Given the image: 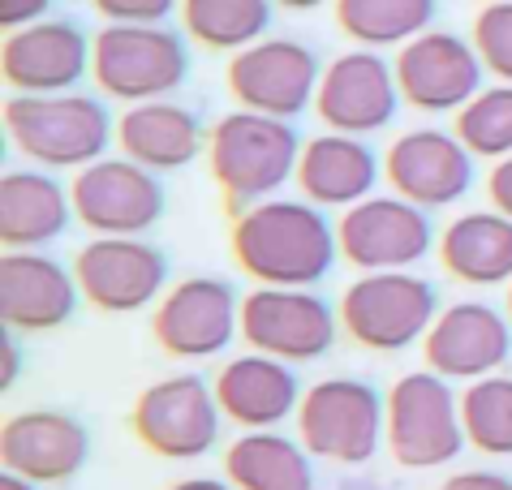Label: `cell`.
<instances>
[{"label":"cell","mask_w":512,"mask_h":490,"mask_svg":"<svg viewBox=\"0 0 512 490\" xmlns=\"http://www.w3.org/2000/svg\"><path fill=\"white\" fill-rule=\"evenodd\" d=\"M401 104L405 99L401 86H396V69L375 48H349L323 65L315 112L323 129H332V134H383L396 121Z\"/></svg>","instance_id":"5bb4252c"},{"label":"cell","mask_w":512,"mask_h":490,"mask_svg":"<svg viewBox=\"0 0 512 490\" xmlns=\"http://www.w3.org/2000/svg\"><path fill=\"white\" fill-rule=\"evenodd\" d=\"M469 43L495 82H512V0L482 5L474 26H469Z\"/></svg>","instance_id":"1f68e13d"},{"label":"cell","mask_w":512,"mask_h":490,"mask_svg":"<svg viewBox=\"0 0 512 490\" xmlns=\"http://www.w3.org/2000/svg\"><path fill=\"white\" fill-rule=\"evenodd\" d=\"M383 181V160L371 151L366 138L353 134H315L302 142L293 185L302 190L306 203L323 211H349L375 198V185Z\"/></svg>","instance_id":"7402d4cb"},{"label":"cell","mask_w":512,"mask_h":490,"mask_svg":"<svg viewBox=\"0 0 512 490\" xmlns=\"http://www.w3.org/2000/svg\"><path fill=\"white\" fill-rule=\"evenodd\" d=\"M276 9H284V13H315V9H323L327 0H272Z\"/></svg>","instance_id":"f35d334b"},{"label":"cell","mask_w":512,"mask_h":490,"mask_svg":"<svg viewBox=\"0 0 512 490\" xmlns=\"http://www.w3.org/2000/svg\"><path fill=\"white\" fill-rule=\"evenodd\" d=\"M87 456H91L87 426L61 409H26V413H13L0 426L5 473H18V478L35 486L69 482L87 465Z\"/></svg>","instance_id":"ffe728a7"},{"label":"cell","mask_w":512,"mask_h":490,"mask_svg":"<svg viewBox=\"0 0 512 490\" xmlns=\"http://www.w3.org/2000/svg\"><path fill=\"white\" fill-rule=\"evenodd\" d=\"M220 400L216 387L198 374H168L134 400L130 426L138 443L160 460H198L220 443Z\"/></svg>","instance_id":"30bf717a"},{"label":"cell","mask_w":512,"mask_h":490,"mask_svg":"<svg viewBox=\"0 0 512 490\" xmlns=\"http://www.w3.org/2000/svg\"><path fill=\"white\" fill-rule=\"evenodd\" d=\"M104 22L117 26H164L173 13H181V0H91Z\"/></svg>","instance_id":"d6a6232c"},{"label":"cell","mask_w":512,"mask_h":490,"mask_svg":"<svg viewBox=\"0 0 512 490\" xmlns=\"http://www.w3.org/2000/svg\"><path fill=\"white\" fill-rule=\"evenodd\" d=\"M297 160H302V138L293 121L237 108L207 129V172L220 185L229 215L280 198L284 185L297 177Z\"/></svg>","instance_id":"7a4b0ae2"},{"label":"cell","mask_w":512,"mask_h":490,"mask_svg":"<svg viewBox=\"0 0 512 490\" xmlns=\"http://www.w3.org/2000/svg\"><path fill=\"white\" fill-rule=\"evenodd\" d=\"M224 478L237 490H315V465L302 439L280 430H241L224 448Z\"/></svg>","instance_id":"4316f807"},{"label":"cell","mask_w":512,"mask_h":490,"mask_svg":"<svg viewBox=\"0 0 512 490\" xmlns=\"http://www.w3.org/2000/svg\"><path fill=\"white\" fill-rule=\"evenodd\" d=\"M190 78L186 31L173 26H117L91 35V82L104 99H121L125 108L173 99Z\"/></svg>","instance_id":"277c9868"},{"label":"cell","mask_w":512,"mask_h":490,"mask_svg":"<svg viewBox=\"0 0 512 490\" xmlns=\"http://www.w3.org/2000/svg\"><path fill=\"white\" fill-rule=\"evenodd\" d=\"M422 357L426 370L444 374L448 383H478L500 374L512 357V319L487 301H452L426 331Z\"/></svg>","instance_id":"d6986e66"},{"label":"cell","mask_w":512,"mask_h":490,"mask_svg":"<svg viewBox=\"0 0 512 490\" xmlns=\"http://www.w3.org/2000/svg\"><path fill=\"white\" fill-rule=\"evenodd\" d=\"M229 250L233 263L263 288H315L332 276L340 241L323 207L306 198H267L233 215Z\"/></svg>","instance_id":"6da1fadb"},{"label":"cell","mask_w":512,"mask_h":490,"mask_svg":"<svg viewBox=\"0 0 512 490\" xmlns=\"http://www.w3.org/2000/svg\"><path fill=\"white\" fill-rule=\"evenodd\" d=\"M478 5H491V0H478Z\"/></svg>","instance_id":"b9f144b4"},{"label":"cell","mask_w":512,"mask_h":490,"mask_svg":"<svg viewBox=\"0 0 512 490\" xmlns=\"http://www.w3.org/2000/svg\"><path fill=\"white\" fill-rule=\"evenodd\" d=\"M474 160H508L512 155V82H491L457 112L452 125Z\"/></svg>","instance_id":"4dcf8cb0"},{"label":"cell","mask_w":512,"mask_h":490,"mask_svg":"<svg viewBox=\"0 0 512 490\" xmlns=\"http://www.w3.org/2000/svg\"><path fill=\"white\" fill-rule=\"evenodd\" d=\"M297 439L315 460L366 465L388 439V400L353 374L319 379L306 387L297 405Z\"/></svg>","instance_id":"8992f818"},{"label":"cell","mask_w":512,"mask_h":490,"mask_svg":"<svg viewBox=\"0 0 512 490\" xmlns=\"http://www.w3.org/2000/svg\"><path fill=\"white\" fill-rule=\"evenodd\" d=\"M439 293L418 271H366L336 301L340 331L371 353H405L439 319Z\"/></svg>","instance_id":"5b68a950"},{"label":"cell","mask_w":512,"mask_h":490,"mask_svg":"<svg viewBox=\"0 0 512 490\" xmlns=\"http://www.w3.org/2000/svg\"><path fill=\"white\" fill-rule=\"evenodd\" d=\"M117 151L147 172H181L207 155V129L198 112L177 99L134 104L117 117Z\"/></svg>","instance_id":"cb8c5ba5"},{"label":"cell","mask_w":512,"mask_h":490,"mask_svg":"<svg viewBox=\"0 0 512 490\" xmlns=\"http://www.w3.org/2000/svg\"><path fill=\"white\" fill-rule=\"evenodd\" d=\"M272 9V0H181V31L198 48L237 56L267 39Z\"/></svg>","instance_id":"f1b7e54d"},{"label":"cell","mask_w":512,"mask_h":490,"mask_svg":"<svg viewBox=\"0 0 512 490\" xmlns=\"http://www.w3.org/2000/svg\"><path fill=\"white\" fill-rule=\"evenodd\" d=\"M396 86H401V99L414 112L426 117H444V112H457L482 91V61L474 52V43L457 31H422L418 39H409L405 48H396Z\"/></svg>","instance_id":"2e32d148"},{"label":"cell","mask_w":512,"mask_h":490,"mask_svg":"<svg viewBox=\"0 0 512 490\" xmlns=\"http://www.w3.org/2000/svg\"><path fill=\"white\" fill-rule=\"evenodd\" d=\"M439 0H332V18L353 48H405L435 26Z\"/></svg>","instance_id":"83f0119b"},{"label":"cell","mask_w":512,"mask_h":490,"mask_svg":"<svg viewBox=\"0 0 512 490\" xmlns=\"http://www.w3.org/2000/svg\"><path fill=\"white\" fill-rule=\"evenodd\" d=\"M340 258L366 271H414L439 245L431 211L405 203L401 194H375L366 203L340 211L336 220Z\"/></svg>","instance_id":"8fae6325"},{"label":"cell","mask_w":512,"mask_h":490,"mask_svg":"<svg viewBox=\"0 0 512 490\" xmlns=\"http://www.w3.org/2000/svg\"><path fill=\"white\" fill-rule=\"evenodd\" d=\"M74 276L87 306L104 314H134L160 306L168 293V258L147 237H91L74 254Z\"/></svg>","instance_id":"4fadbf2b"},{"label":"cell","mask_w":512,"mask_h":490,"mask_svg":"<svg viewBox=\"0 0 512 490\" xmlns=\"http://www.w3.org/2000/svg\"><path fill=\"white\" fill-rule=\"evenodd\" d=\"M461 426L469 448L482 456H512V374H487L465 383L461 392Z\"/></svg>","instance_id":"f546056e"},{"label":"cell","mask_w":512,"mask_h":490,"mask_svg":"<svg viewBox=\"0 0 512 490\" xmlns=\"http://www.w3.org/2000/svg\"><path fill=\"white\" fill-rule=\"evenodd\" d=\"M18 370H22V349H18V331H5V340H0V387L18 383Z\"/></svg>","instance_id":"8d00e7d4"},{"label":"cell","mask_w":512,"mask_h":490,"mask_svg":"<svg viewBox=\"0 0 512 490\" xmlns=\"http://www.w3.org/2000/svg\"><path fill=\"white\" fill-rule=\"evenodd\" d=\"M336 336H340V314L315 288L254 284L241 297V340L250 344V353L306 366L332 353Z\"/></svg>","instance_id":"ba28073f"},{"label":"cell","mask_w":512,"mask_h":490,"mask_svg":"<svg viewBox=\"0 0 512 490\" xmlns=\"http://www.w3.org/2000/svg\"><path fill=\"white\" fill-rule=\"evenodd\" d=\"M0 78L13 95H65L91 78V39L78 22L48 18L9 31L0 48Z\"/></svg>","instance_id":"ac0fdd59"},{"label":"cell","mask_w":512,"mask_h":490,"mask_svg":"<svg viewBox=\"0 0 512 490\" xmlns=\"http://www.w3.org/2000/svg\"><path fill=\"white\" fill-rule=\"evenodd\" d=\"M504 314H508V319H512V284H508V301H504Z\"/></svg>","instance_id":"60d3db41"},{"label":"cell","mask_w":512,"mask_h":490,"mask_svg":"<svg viewBox=\"0 0 512 490\" xmlns=\"http://www.w3.org/2000/svg\"><path fill=\"white\" fill-rule=\"evenodd\" d=\"M78 276L44 250H5L0 258V319L5 331H56L78 310Z\"/></svg>","instance_id":"44dd1931"},{"label":"cell","mask_w":512,"mask_h":490,"mask_svg":"<svg viewBox=\"0 0 512 490\" xmlns=\"http://www.w3.org/2000/svg\"><path fill=\"white\" fill-rule=\"evenodd\" d=\"M487 203L512 220V155L491 164V172H487Z\"/></svg>","instance_id":"d590c367"},{"label":"cell","mask_w":512,"mask_h":490,"mask_svg":"<svg viewBox=\"0 0 512 490\" xmlns=\"http://www.w3.org/2000/svg\"><path fill=\"white\" fill-rule=\"evenodd\" d=\"M5 134L22 160L44 172H82L117 142V121L87 91L5 99Z\"/></svg>","instance_id":"3957f363"},{"label":"cell","mask_w":512,"mask_h":490,"mask_svg":"<svg viewBox=\"0 0 512 490\" xmlns=\"http://www.w3.org/2000/svg\"><path fill=\"white\" fill-rule=\"evenodd\" d=\"M439 267L469 288L512 284V220L495 207L465 211L439 228Z\"/></svg>","instance_id":"484cf974"},{"label":"cell","mask_w":512,"mask_h":490,"mask_svg":"<svg viewBox=\"0 0 512 490\" xmlns=\"http://www.w3.org/2000/svg\"><path fill=\"white\" fill-rule=\"evenodd\" d=\"M435 490H512L508 473H495V469H465V473H452Z\"/></svg>","instance_id":"e575fe53"},{"label":"cell","mask_w":512,"mask_h":490,"mask_svg":"<svg viewBox=\"0 0 512 490\" xmlns=\"http://www.w3.org/2000/svg\"><path fill=\"white\" fill-rule=\"evenodd\" d=\"M388 448L405 469H439L465 448L461 396L435 370H409L388 387Z\"/></svg>","instance_id":"52a82bcc"},{"label":"cell","mask_w":512,"mask_h":490,"mask_svg":"<svg viewBox=\"0 0 512 490\" xmlns=\"http://www.w3.org/2000/svg\"><path fill=\"white\" fill-rule=\"evenodd\" d=\"M211 387H216L224 422H233L241 430H276L280 422L297 417V405H302V392H306L289 362L263 357V353L229 357Z\"/></svg>","instance_id":"603a6c76"},{"label":"cell","mask_w":512,"mask_h":490,"mask_svg":"<svg viewBox=\"0 0 512 490\" xmlns=\"http://www.w3.org/2000/svg\"><path fill=\"white\" fill-rule=\"evenodd\" d=\"M52 18V0H0V26L9 31H26L35 22Z\"/></svg>","instance_id":"836d02e7"},{"label":"cell","mask_w":512,"mask_h":490,"mask_svg":"<svg viewBox=\"0 0 512 490\" xmlns=\"http://www.w3.org/2000/svg\"><path fill=\"white\" fill-rule=\"evenodd\" d=\"M151 331L168 357H220L241 336V297L220 276H186L160 297Z\"/></svg>","instance_id":"9a60e30c"},{"label":"cell","mask_w":512,"mask_h":490,"mask_svg":"<svg viewBox=\"0 0 512 490\" xmlns=\"http://www.w3.org/2000/svg\"><path fill=\"white\" fill-rule=\"evenodd\" d=\"M323 78V61L315 48L289 35H267L250 43L246 52L229 56L224 86L237 99V108L263 112L276 121H297L306 108H315Z\"/></svg>","instance_id":"9c48e42d"},{"label":"cell","mask_w":512,"mask_h":490,"mask_svg":"<svg viewBox=\"0 0 512 490\" xmlns=\"http://www.w3.org/2000/svg\"><path fill=\"white\" fill-rule=\"evenodd\" d=\"M0 490H35V482L18 478V473H5V478H0Z\"/></svg>","instance_id":"ab89813d"},{"label":"cell","mask_w":512,"mask_h":490,"mask_svg":"<svg viewBox=\"0 0 512 490\" xmlns=\"http://www.w3.org/2000/svg\"><path fill=\"white\" fill-rule=\"evenodd\" d=\"M74 220L69 185L44 168H9L0 177V241L5 250H44Z\"/></svg>","instance_id":"d4e9b609"},{"label":"cell","mask_w":512,"mask_h":490,"mask_svg":"<svg viewBox=\"0 0 512 490\" xmlns=\"http://www.w3.org/2000/svg\"><path fill=\"white\" fill-rule=\"evenodd\" d=\"M168 490H237L229 478H181V482H173Z\"/></svg>","instance_id":"74e56055"},{"label":"cell","mask_w":512,"mask_h":490,"mask_svg":"<svg viewBox=\"0 0 512 490\" xmlns=\"http://www.w3.org/2000/svg\"><path fill=\"white\" fill-rule=\"evenodd\" d=\"M74 220L95 237H142L164 220V185L125 155H104L69 181Z\"/></svg>","instance_id":"7c38bea8"},{"label":"cell","mask_w":512,"mask_h":490,"mask_svg":"<svg viewBox=\"0 0 512 490\" xmlns=\"http://www.w3.org/2000/svg\"><path fill=\"white\" fill-rule=\"evenodd\" d=\"M383 181L422 211L452 207L474 190V155L452 129H405L383 151Z\"/></svg>","instance_id":"e0dca14e"}]
</instances>
